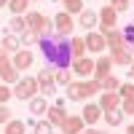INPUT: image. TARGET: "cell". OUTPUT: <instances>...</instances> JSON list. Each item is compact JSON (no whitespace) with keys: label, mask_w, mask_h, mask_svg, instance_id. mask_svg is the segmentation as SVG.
Returning a JSON list of instances; mask_svg holds the SVG:
<instances>
[{"label":"cell","mask_w":134,"mask_h":134,"mask_svg":"<svg viewBox=\"0 0 134 134\" xmlns=\"http://www.w3.org/2000/svg\"><path fill=\"white\" fill-rule=\"evenodd\" d=\"M40 51L46 62L54 67V70H64V67L72 64V51H70V38L67 35H59V32H51V35L40 38Z\"/></svg>","instance_id":"1"},{"label":"cell","mask_w":134,"mask_h":134,"mask_svg":"<svg viewBox=\"0 0 134 134\" xmlns=\"http://www.w3.org/2000/svg\"><path fill=\"white\" fill-rule=\"evenodd\" d=\"M97 91H102V83L99 81H72V83H67L64 94H67L70 102H83V99H88Z\"/></svg>","instance_id":"2"},{"label":"cell","mask_w":134,"mask_h":134,"mask_svg":"<svg viewBox=\"0 0 134 134\" xmlns=\"http://www.w3.org/2000/svg\"><path fill=\"white\" fill-rule=\"evenodd\" d=\"M24 19H27V30L38 32L40 38H46V35H51V32H54V21H51L48 16L38 14V11H30V14H27Z\"/></svg>","instance_id":"3"},{"label":"cell","mask_w":134,"mask_h":134,"mask_svg":"<svg viewBox=\"0 0 134 134\" xmlns=\"http://www.w3.org/2000/svg\"><path fill=\"white\" fill-rule=\"evenodd\" d=\"M19 78H21V75H19V70L14 67V62L8 59V51L0 48V81L8 83V86H16Z\"/></svg>","instance_id":"4"},{"label":"cell","mask_w":134,"mask_h":134,"mask_svg":"<svg viewBox=\"0 0 134 134\" xmlns=\"http://www.w3.org/2000/svg\"><path fill=\"white\" fill-rule=\"evenodd\" d=\"M40 86H38V78H19V83L14 88V97L21 99V102H30L32 97H38Z\"/></svg>","instance_id":"5"},{"label":"cell","mask_w":134,"mask_h":134,"mask_svg":"<svg viewBox=\"0 0 134 134\" xmlns=\"http://www.w3.org/2000/svg\"><path fill=\"white\" fill-rule=\"evenodd\" d=\"M35 78H38V86H40V91L46 94V97H51L54 91H57V78H54V67H43V70H40Z\"/></svg>","instance_id":"6"},{"label":"cell","mask_w":134,"mask_h":134,"mask_svg":"<svg viewBox=\"0 0 134 134\" xmlns=\"http://www.w3.org/2000/svg\"><path fill=\"white\" fill-rule=\"evenodd\" d=\"M97 16H99V32H105L107 30H113L115 27V21H118V11L113 8V5H105V8H99L97 11Z\"/></svg>","instance_id":"7"},{"label":"cell","mask_w":134,"mask_h":134,"mask_svg":"<svg viewBox=\"0 0 134 134\" xmlns=\"http://www.w3.org/2000/svg\"><path fill=\"white\" fill-rule=\"evenodd\" d=\"M51 21H54V32H59V35H67V38L72 35V30H75V21H72V16L67 14V11H59V14L54 16Z\"/></svg>","instance_id":"8"},{"label":"cell","mask_w":134,"mask_h":134,"mask_svg":"<svg viewBox=\"0 0 134 134\" xmlns=\"http://www.w3.org/2000/svg\"><path fill=\"white\" fill-rule=\"evenodd\" d=\"M72 75L78 78H88V75H94V62L88 59V57H81V59H72Z\"/></svg>","instance_id":"9"},{"label":"cell","mask_w":134,"mask_h":134,"mask_svg":"<svg viewBox=\"0 0 134 134\" xmlns=\"http://www.w3.org/2000/svg\"><path fill=\"white\" fill-rule=\"evenodd\" d=\"M83 40H86V51H91V54H102V51L107 48V43H105V35H102V32H88Z\"/></svg>","instance_id":"10"},{"label":"cell","mask_w":134,"mask_h":134,"mask_svg":"<svg viewBox=\"0 0 134 134\" xmlns=\"http://www.w3.org/2000/svg\"><path fill=\"white\" fill-rule=\"evenodd\" d=\"M11 62H14V67L21 72V70H27V67H32V62H35V54H32L30 48H21V51L14 54V59H11Z\"/></svg>","instance_id":"11"},{"label":"cell","mask_w":134,"mask_h":134,"mask_svg":"<svg viewBox=\"0 0 134 134\" xmlns=\"http://www.w3.org/2000/svg\"><path fill=\"white\" fill-rule=\"evenodd\" d=\"M46 121H48L51 126L62 129V124L67 121V110H62V105H51V107L46 110Z\"/></svg>","instance_id":"12"},{"label":"cell","mask_w":134,"mask_h":134,"mask_svg":"<svg viewBox=\"0 0 134 134\" xmlns=\"http://www.w3.org/2000/svg\"><path fill=\"white\" fill-rule=\"evenodd\" d=\"M110 67H113V59H110V57H99V59L94 62V81L102 83L105 78L110 75Z\"/></svg>","instance_id":"13"},{"label":"cell","mask_w":134,"mask_h":134,"mask_svg":"<svg viewBox=\"0 0 134 134\" xmlns=\"http://www.w3.org/2000/svg\"><path fill=\"white\" fill-rule=\"evenodd\" d=\"M105 43H107V46H110V54H113V51H118V48H124L126 46V43H124V32H121V30H107L105 32Z\"/></svg>","instance_id":"14"},{"label":"cell","mask_w":134,"mask_h":134,"mask_svg":"<svg viewBox=\"0 0 134 134\" xmlns=\"http://www.w3.org/2000/svg\"><path fill=\"white\" fill-rule=\"evenodd\" d=\"M102 110H118L121 107V94L118 91H105L102 97H99V102H97Z\"/></svg>","instance_id":"15"},{"label":"cell","mask_w":134,"mask_h":134,"mask_svg":"<svg viewBox=\"0 0 134 134\" xmlns=\"http://www.w3.org/2000/svg\"><path fill=\"white\" fill-rule=\"evenodd\" d=\"M78 24H81L83 30H88V32H91L97 24H99V16H97V11H81V14H78Z\"/></svg>","instance_id":"16"},{"label":"cell","mask_w":134,"mask_h":134,"mask_svg":"<svg viewBox=\"0 0 134 134\" xmlns=\"http://www.w3.org/2000/svg\"><path fill=\"white\" fill-rule=\"evenodd\" d=\"M83 126H86V121L81 115H67V121L62 124V131H67V134H81Z\"/></svg>","instance_id":"17"},{"label":"cell","mask_w":134,"mask_h":134,"mask_svg":"<svg viewBox=\"0 0 134 134\" xmlns=\"http://www.w3.org/2000/svg\"><path fill=\"white\" fill-rule=\"evenodd\" d=\"M81 118L86 121L88 126H94L97 121L102 118V107H99V105H86V107H83V113H81Z\"/></svg>","instance_id":"18"},{"label":"cell","mask_w":134,"mask_h":134,"mask_svg":"<svg viewBox=\"0 0 134 134\" xmlns=\"http://www.w3.org/2000/svg\"><path fill=\"white\" fill-rule=\"evenodd\" d=\"M110 59H113V64H124V67H129L131 62H134V57H131V51L124 46V48H118V51H113L110 54Z\"/></svg>","instance_id":"19"},{"label":"cell","mask_w":134,"mask_h":134,"mask_svg":"<svg viewBox=\"0 0 134 134\" xmlns=\"http://www.w3.org/2000/svg\"><path fill=\"white\" fill-rule=\"evenodd\" d=\"M70 51H72V59L86 57V40L78 38V35H70Z\"/></svg>","instance_id":"20"},{"label":"cell","mask_w":134,"mask_h":134,"mask_svg":"<svg viewBox=\"0 0 134 134\" xmlns=\"http://www.w3.org/2000/svg\"><path fill=\"white\" fill-rule=\"evenodd\" d=\"M3 48H5L8 54L21 51V38H19V35H11V32H5V35H3Z\"/></svg>","instance_id":"21"},{"label":"cell","mask_w":134,"mask_h":134,"mask_svg":"<svg viewBox=\"0 0 134 134\" xmlns=\"http://www.w3.org/2000/svg\"><path fill=\"white\" fill-rule=\"evenodd\" d=\"M124 115H126V113H124L121 107H118V110H102V118L107 121V126H121V124H124Z\"/></svg>","instance_id":"22"},{"label":"cell","mask_w":134,"mask_h":134,"mask_svg":"<svg viewBox=\"0 0 134 134\" xmlns=\"http://www.w3.org/2000/svg\"><path fill=\"white\" fill-rule=\"evenodd\" d=\"M24 30H27V19L24 16H11V21H8V32L11 35H21Z\"/></svg>","instance_id":"23"},{"label":"cell","mask_w":134,"mask_h":134,"mask_svg":"<svg viewBox=\"0 0 134 134\" xmlns=\"http://www.w3.org/2000/svg\"><path fill=\"white\" fill-rule=\"evenodd\" d=\"M46 110H48L46 97H32V99H30V113H32V115H43Z\"/></svg>","instance_id":"24"},{"label":"cell","mask_w":134,"mask_h":134,"mask_svg":"<svg viewBox=\"0 0 134 134\" xmlns=\"http://www.w3.org/2000/svg\"><path fill=\"white\" fill-rule=\"evenodd\" d=\"M54 78H57V86H67V83H72V70H54Z\"/></svg>","instance_id":"25"},{"label":"cell","mask_w":134,"mask_h":134,"mask_svg":"<svg viewBox=\"0 0 134 134\" xmlns=\"http://www.w3.org/2000/svg\"><path fill=\"white\" fill-rule=\"evenodd\" d=\"M27 5H30V0H8V8H11L14 16H21L27 11Z\"/></svg>","instance_id":"26"},{"label":"cell","mask_w":134,"mask_h":134,"mask_svg":"<svg viewBox=\"0 0 134 134\" xmlns=\"http://www.w3.org/2000/svg\"><path fill=\"white\" fill-rule=\"evenodd\" d=\"M19 38H21V46H35V43H40V35L32 32V30H24Z\"/></svg>","instance_id":"27"},{"label":"cell","mask_w":134,"mask_h":134,"mask_svg":"<svg viewBox=\"0 0 134 134\" xmlns=\"http://www.w3.org/2000/svg\"><path fill=\"white\" fill-rule=\"evenodd\" d=\"M5 134H24V121L11 118L8 124H5Z\"/></svg>","instance_id":"28"},{"label":"cell","mask_w":134,"mask_h":134,"mask_svg":"<svg viewBox=\"0 0 134 134\" xmlns=\"http://www.w3.org/2000/svg\"><path fill=\"white\" fill-rule=\"evenodd\" d=\"M62 3H64V11H67V14H81V11H83V0H62Z\"/></svg>","instance_id":"29"},{"label":"cell","mask_w":134,"mask_h":134,"mask_svg":"<svg viewBox=\"0 0 134 134\" xmlns=\"http://www.w3.org/2000/svg\"><path fill=\"white\" fill-rule=\"evenodd\" d=\"M118 86H121V83H118V78H115L113 72L102 81V88H105V91H118Z\"/></svg>","instance_id":"30"},{"label":"cell","mask_w":134,"mask_h":134,"mask_svg":"<svg viewBox=\"0 0 134 134\" xmlns=\"http://www.w3.org/2000/svg\"><path fill=\"white\" fill-rule=\"evenodd\" d=\"M32 129H35L32 134H51V131H54V126L48 124V121H38V124L32 126Z\"/></svg>","instance_id":"31"},{"label":"cell","mask_w":134,"mask_h":134,"mask_svg":"<svg viewBox=\"0 0 134 134\" xmlns=\"http://www.w3.org/2000/svg\"><path fill=\"white\" fill-rule=\"evenodd\" d=\"M14 97V88H8V83H0V105H5Z\"/></svg>","instance_id":"32"},{"label":"cell","mask_w":134,"mask_h":134,"mask_svg":"<svg viewBox=\"0 0 134 134\" xmlns=\"http://www.w3.org/2000/svg\"><path fill=\"white\" fill-rule=\"evenodd\" d=\"M118 94H121V99L134 97V83H124V86H118Z\"/></svg>","instance_id":"33"},{"label":"cell","mask_w":134,"mask_h":134,"mask_svg":"<svg viewBox=\"0 0 134 134\" xmlns=\"http://www.w3.org/2000/svg\"><path fill=\"white\" fill-rule=\"evenodd\" d=\"M121 110H124V113H129V115H134V97L121 99Z\"/></svg>","instance_id":"34"},{"label":"cell","mask_w":134,"mask_h":134,"mask_svg":"<svg viewBox=\"0 0 134 134\" xmlns=\"http://www.w3.org/2000/svg\"><path fill=\"white\" fill-rule=\"evenodd\" d=\"M8 121H11V110H8L5 105H0V126H5Z\"/></svg>","instance_id":"35"},{"label":"cell","mask_w":134,"mask_h":134,"mask_svg":"<svg viewBox=\"0 0 134 134\" xmlns=\"http://www.w3.org/2000/svg\"><path fill=\"white\" fill-rule=\"evenodd\" d=\"M129 3H131V0H110V5H113L118 14H121V11H126V8H129Z\"/></svg>","instance_id":"36"},{"label":"cell","mask_w":134,"mask_h":134,"mask_svg":"<svg viewBox=\"0 0 134 134\" xmlns=\"http://www.w3.org/2000/svg\"><path fill=\"white\" fill-rule=\"evenodd\" d=\"M129 75H131V81H134V62L129 64Z\"/></svg>","instance_id":"37"},{"label":"cell","mask_w":134,"mask_h":134,"mask_svg":"<svg viewBox=\"0 0 134 134\" xmlns=\"http://www.w3.org/2000/svg\"><path fill=\"white\" fill-rule=\"evenodd\" d=\"M126 134H134V124H131V126H129V129H126Z\"/></svg>","instance_id":"38"},{"label":"cell","mask_w":134,"mask_h":134,"mask_svg":"<svg viewBox=\"0 0 134 134\" xmlns=\"http://www.w3.org/2000/svg\"><path fill=\"white\" fill-rule=\"evenodd\" d=\"M8 5V0H0V8H5Z\"/></svg>","instance_id":"39"},{"label":"cell","mask_w":134,"mask_h":134,"mask_svg":"<svg viewBox=\"0 0 134 134\" xmlns=\"http://www.w3.org/2000/svg\"><path fill=\"white\" fill-rule=\"evenodd\" d=\"M81 134H94V131H86V129H83V131H81Z\"/></svg>","instance_id":"40"},{"label":"cell","mask_w":134,"mask_h":134,"mask_svg":"<svg viewBox=\"0 0 134 134\" xmlns=\"http://www.w3.org/2000/svg\"><path fill=\"white\" fill-rule=\"evenodd\" d=\"M94 134H107V131H94Z\"/></svg>","instance_id":"41"},{"label":"cell","mask_w":134,"mask_h":134,"mask_svg":"<svg viewBox=\"0 0 134 134\" xmlns=\"http://www.w3.org/2000/svg\"><path fill=\"white\" fill-rule=\"evenodd\" d=\"M30 3H38V0H30Z\"/></svg>","instance_id":"42"}]
</instances>
